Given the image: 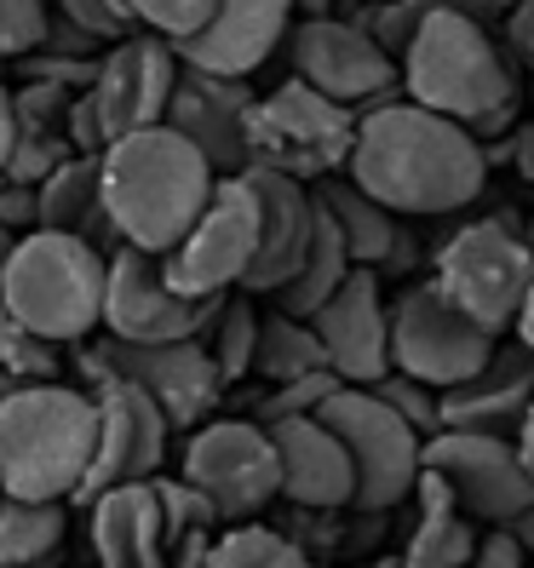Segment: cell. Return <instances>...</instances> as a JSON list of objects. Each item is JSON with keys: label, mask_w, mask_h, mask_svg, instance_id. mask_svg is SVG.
Segmentation results:
<instances>
[{"label": "cell", "mask_w": 534, "mask_h": 568, "mask_svg": "<svg viewBox=\"0 0 534 568\" xmlns=\"http://www.w3.org/2000/svg\"><path fill=\"white\" fill-rule=\"evenodd\" d=\"M431 287L449 293L454 305L472 316L494 339H512L517 311L534 287V253L523 247L512 219H477L460 224L454 236L437 247V271Z\"/></svg>", "instance_id": "7"}, {"label": "cell", "mask_w": 534, "mask_h": 568, "mask_svg": "<svg viewBox=\"0 0 534 568\" xmlns=\"http://www.w3.org/2000/svg\"><path fill=\"white\" fill-rule=\"evenodd\" d=\"M293 29V0H219L202 36L179 41V63L219 81H248L271 63V52Z\"/></svg>", "instance_id": "20"}, {"label": "cell", "mask_w": 534, "mask_h": 568, "mask_svg": "<svg viewBox=\"0 0 534 568\" xmlns=\"http://www.w3.org/2000/svg\"><path fill=\"white\" fill-rule=\"evenodd\" d=\"M98 63H104V58L29 52V58H18V70H23V81H47V87H63V92H92V81H98Z\"/></svg>", "instance_id": "41"}, {"label": "cell", "mask_w": 534, "mask_h": 568, "mask_svg": "<svg viewBox=\"0 0 534 568\" xmlns=\"http://www.w3.org/2000/svg\"><path fill=\"white\" fill-rule=\"evenodd\" d=\"M396 75H403L409 104L465 126L477 144L488 132L512 126V115H517L512 58L500 52L488 23L477 12L454 7V0H443V7L420 23V36L403 52V63H396Z\"/></svg>", "instance_id": "3"}, {"label": "cell", "mask_w": 534, "mask_h": 568, "mask_svg": "<svg viewBox=\"0 0 534 568\" xmlns=\"http://www.w3.org/2000/svg\"><path fill=\"white\" fill-rule=\"evenodd\" d=\"M316 207L333 219V230H340V242L351 253L356 271H396V264H409V230L396 224V213H385L374 195H362L351 179H322L311 184Z\"/></svg>", "instance_id": "25"}, {"label": "cell", "mask_w": 534, "mask_h": 568, "mask_svg": "<svg viewBox=\"0 0 534 568\" xmlns=\"http://www.w3.org/2000/svg\"><path fill=\"white\" fill-rule=\"evenodd\" d=\"M7 390H18V385H12V379H7V374H0V396H7Z\"/></svg>", "instance_id": "56"}, {"label": "cell", "mask_w": 534, "mask_h": 568, "mask_svg": "<svg viewBox=\"0 0 534 568\" xmlns=\"http://www.w3.org/2000/svg\"><path fill=\"white\" fill-rule=\"evenodd\" d=\"M340 448L351 454V471H356V506L351 511H369V517H385L396 511L403 499L414 494L420 471H425V437L414 425H403L374 390H351L340 385L322 403L316 414Z\"/></svg>", "instance_id": "8"}, {"label": "cell", "mask_w": 534, "mask_h": 568, "mask_svg": "<svg viewBox=\"0 0 534 568\" xmlns=\"http://www.w3.org/2000/svg\"><path fill=\"white\" fill-rule=\"evenodd\" d=\"M0 230L7 236H29L36 230V190L12 184L7 173H0Z\"/></svg>", "instance_id": "43"}, {"label": "cell", "mask_w": 534, "mask_h": 568, "mask_svg": "<svg viewBox=\"0 0 534 568\" xmlns=\"http://www.w3.org/2000/svg\"><path fill=\"white\" fill-rule=\"evenodd\" d=\"M248 110L253 92L248 81H219L202 70H179V87L167 98V121L184 144L202 150V161L213 166L219 179L248 173Z\"/></svg>", "instance_id": "19"}, {"label": "cell", "mask_w": 534, "mask_h": 568, "mask_svg": "<svg viewBox=\"0 0 534 568\" xmlns=\"http://www.w3.org/2000/svg\"><path fill=\"white\" fill-rule=\"evenodd\" d=\"M12 242H18V236H7V230H0V264H7V253H12Z\"/></svg>", "instance_id": "55"}, {"label": "cell", "mask_w": 534, "mask_h": 568, "mask_svg": "<svg viewBox=\"0 0 534 568\" xmlns=\"http://www.w3.org/2000/svg\"><path fill=\"white\" fill-rule=\"evenodd\" d=\"M195 494L219 511V523H248L271 499H282L276 443L259 419H208L184 443V471Z\"/></svg>", "instance_id": "10"}, {"label": "cell", "mask_w": 534, "mask_h": 568, "mask_svg": "<svg viewBox=\"0 0 534 568\" xmlns=\"http://www.w3.org/2000/svg\"><path fill=\"white\" fill-rule=\"evenodd\" d=\"M202 568H316V562L299 551L293 534L259 528V523H236V528L213 534Z\"/></svg>", "instance_id": "32"}, {"label": "cell", "mask_w": 534, "mask_h": 568, "mask_svg": "<svg viewBox=\"0 0 534 568\" xmlns=\"http://www.w3.org/2000/svg\"><path fill=\"white\" fill-rule=\"evenodd\" d=\"M517 236H523V247H528V253H534V219H528V224H523V230H517Z\"/></svg>", "instance_id": "54"}, {"label": "cell", "mask_w": 534, "mask_h": 568, "mask_svg": "<svg viewBox=\"0 0 534 568\" xmlns=\"http://www.w3.org/2000/svg\"><path fill=\"white\" fill-rule=\"evenodd\" d=\"M0 374H7L12 385H47V379H58V351L41 345L7 305H0Z\"/></svg>", "instance_id": "34"}, {"label": "cell", "mask_w": 534, "mask_h": 568, "mask_svg": "<svg viewBox=\"0 0 534 568\" xmlns=\"http://www.w3.org/2000/svg\"><path fill=\"white\" fill-rule=\"evenodd\" d=\"M81 374L98 385V379H121L132 390H144L150 403L161 408V419L173 430H195L208 425L219 396H224V379L208 356L202 339H173V345H121V339H98L81 351Z\"/></svg>", "instance_id": "9"}, {"label": "cell", "mask_w": 534, "mask_h": 568, "mask_svg": "<svg viewBox=\"0 0 534 568\" xmlns=\"http://www.w3.org/2000/svg\"><path fill=\"white\" fill-rule=\"evenodd\" d=\"M506 534H512V540L523 546V557H534V499H528V506L506 523Z\"/></svg>", "instance_id": "48"}, {"label": "cell", "mask_w": 534, "mask_h": 568, "mask_svg": "<svg viewBox=\"0 0 534 568\" xmlns=\"http://www.w3.org/2000/svg\"><path fill=\"white\" fill-rule=\"evenodd\" d=\"M104 271L110 253L81 236L29 230L0 264V305H7L41 345H81L104 322Z\"/></svg>", "instance_id": "5"}, {"label": "cell", "mask_w": 534, "mask_h": 568, "mask_svg": "<svg viewBox=\"0 0 534 568\" xmlns=\"http://www.w3.org/2000/svg\"><path fill=\"white\" fill-rule=\"evenodd\" d=\"M12 144H18V110H12V87L0 81V166H7Z\"/></svg>", "instance_id": "46"}, {"label": "cell", "mask_w": 534, "mask_h": 568, "mask_svg": "<svg viewBox=\"0 0 534 568\" xmlns=\"http://www.w3.org/2000/svg\"><path fill=\"white\" fill-rule=\"evenodd\" d=\"M506 47H512L523 63H534V0H523V7L506 12Z\"/></svg>", "instance_id": "45"}, {"label": "cell", "mask_w": 534, "mask_h": 568, "mask_svg": "<svg viewBox=\"0 0 534 568\" xmlns=\"http://www.w3.org/2000/svg\"><path fill=\"white\" fill-rule=\"evenodd\" d=\"M512 339H517L523 351H534V287H528V298H523V311H517V327H512Z\"/></svg>", "instance_id": "49"}, {"label": "cell", "mask_w": 534, "mask_h": 568, "mask_svg": "<svg viewBox=\"0 0 534 568\" xmlns=\"http://www.w3.org/2000/svg\"><path fill=\"white\" fill-rule=\"evenodd\" d=\"M179 70H184L179 52L155 36H139V29L104 52L98 81H92V104L104 115L110 144L127 139V132H144V126L167 121V98L179 87Z\"/></svg>", "instance_id": "18"}, {"label": "cell", "mask_w": 534, "mask_h": 568, "mask_svg": "<svg viewBox=\"0 0 534 568\" xmlns=\"http://www.w3.org/2000/svg\"><path fill=\"white\" fill-rule=\"evenodd\" d=\"M345 179L374 195L385 213H460L488 184V150L465 126L409 104L403 92L356 115V144L345 161Z\"/></svg>", "instance_id": "1"}, {"label": "cell", "mask_w": 534, "mask_h": 568, "mask_svg": "<svg viewBox=\"0 0 534 568\" xmlns=\"http://www.w3.org/2000/svg\"><path fill=\"white\" fill-rule=\"evenodd\" d=\"M75 98H81V92H63V87H47V81H18V87H12L18 132H63Z\"/></svg>", "instance_id": "39"}, {"label": "cell", "mask_w": 534, "mask_h": 568, "mask_svg": "<svg viewBox=\"0 0 534 568\" xmlns=\"http://www.w3.org/2000/svg\"><path fill=\"white\" fill-rule=\"evenodd\" d=\"M253 258H259V202L248 179L236 173L213 184V202L190 224V236L161 258V271L184 298L213 305L224 293H242Z\"/></svg>", "instance_id": "12"}, {"label": "cell", "mask_w": 534, "mask_h": 568, "mask_svg": "<svg viewBox=\"0 0 534 568\" xmlns=\"http://www.w3.org/2000/svg\"><path fill=\"white\" fill-rule=\"evenodd\" d=\"M534 403V351L517 339H500L494 356L465 385L443 390L437 430H472V437H506L517 443V425Z\"/></svg>", "instance_id": "22"}, {"label": "cell", "mask_w": 534, "mask_h": 568, "mask_svg": "<svg viewBox=\"0 0 534 568\" xmlns=\"http://www.w3.org/2000/svg\"><path fill=\"white\" fill-rule=\"evenodd\" d=\"M356 144V110L311 92L305 81H282L276 92L253 98L248 110V166L282 173L293 184L340 179Z\"/></svg>", "instance_id": "6"}, {"label": "cell", "mask_w": 534, "mask_h": 568, "mask_svg": "<svg viewBox=\"0 0 534 568\" xmlns=\"http://www.w3.org/2000/svg\"><path fill=\"white\" fill-rule=\"evenodd\" d=\"M36 230L81 236L92 247H98V236H110L104 195H98V155H70L52 179L36 184Z\"/></svg>", "instance_id": "27"}, {"label": "cell", "mask_w": 534, "mask_h": 568, "mask_svg": "<svg viewBox=\"0 0 534 568\" xmlns=\"http://www.w3.org/2000/svg\"><path fill=\"white\" fill-rule=\"evenodd\" d=\"M276 443L282 465V499H293L299 511H351L356 506V471L340 437L311 414V419H282L264 425Z\"/></svg>", "instance_id": "23"}, {"label": "cell", "mask_w": 534, "mask_h": 568, "mask_svg": "<svg viewBox=\"0 0 534 568\" xmlns=\"http://www.w3.org/2000/svg\"><path fill=\"white\" fill-rule=\"evenodd\" d=\"M356 568H403L396 557H374V562H356Z\"/></svg>", "instance_id": "53"}, {"label": "cell", "mask_w": 534, "mask_h": 568, "mask_svg": "<svg viewBox=\"0 0 534 568\" xmlns=\"http://www.w3.org/2000/svg\"><path fill=\"white\" fill-rule=\"evenodd\" d=\"M293 12H305V18H322V12H333V0H293Z\"/></svg>", "instance_id": "51"}, {"label": "cell", "mask_w": 534, "mask_h": 568, "mask_svg": "<svg viewBox=\"0 0 534 568\" xmlns=\"http://www.w3.org/2000/svg\"><path fill=\"white\" fill-rule=\"evenodd\" d=\"M213 184L219 173L173 126L127 132L98 155V195H104V224L115 247H139L155 258H167L190 236V224L213 202Z\"/></svg>", "instance_id": "2"}, {"label": "cell", "mask_w": 534, "mask_h": 568, "mask_svg": "<svg viewBox=\"0 0 534 568\" xmlns=\"http://www.w3.org/2000/svg\"><path fill=\"white\" fill-rule=\"evenodd\" d=\"M494 333H483L449 293L431 282L409 287L391 305V374H409L431 390H454L494 356Z\"/></svg>", "instance_id": "11"}, {"label": "cell", "mask_w": 534, "mask_h": 568, "mask_svg": "<svg viewBox=\"0 0 534 568\" xmlns=\"http://www.w3.org/2000/svg\"><path fill=\"white\" fill-rule=\"evenodd\" d=\"M437 7H443V0H374V7L362 12V18H351V23H362L385 58L403 63V52H409L414 36H420V23L437 12Z\"/></svg>", "instance_id": "35"}, {"label": "cell", "mask_w": 534, "mask_h": 568, "mask_svg": "<svg viewBox=\"0 0 534 568\" xmlns=\"http://www.w3.org/2000/svg\"><path fill=\"white\" fill-rule=\"evenodd\" d=\"M512 7H523V0H477V18L483 12H512Z\"/></svg>", "instance_id": "52"}, {"label": "cell", "mask_w": 534, "mask_h": 568, "mask_svg": "<svg viewBox=\"0 0 534 568\" xmlns=\"http://www.w3.org/2000/svg\"><path fill=\"white\" fill-rule=\"evenodd\" d=\"M288 58H293V81H305L311 92L333 98V104H345L356 115L403 92L396 58H385L369 29L340 12L299 18L288 29Z\"/></svg>", "instance_id": "13"}, {"label": "cell", "mask_w": 534, "mask_h": 568, "mask_svg": "<svg viewBox=\"0 0 534 568\" xmlns=\"http://www.w3.org/2000/svg\"><path fill=\"white\" fill-rule=\"evenodd\" d=\"M414 506H420V517H414V534H409V546H403V568H465L472 562V551H477V523L472 517H460V506H454V494L431 477V471H420V483H414Z\"/></svg>", "instance_id": "26"}, {"label": "cell", "mask_w": 534, "mask_h": 568, "mask_svg": "<svg viewBox=\"0 0 534 568\" xmlns=\"http://www.w3.org/2000/svg\"><path fill=\"white\" fill-rule=\"evenodd\" d=\"M454 7H465V12H477V0H454Z\"/></svg>", "instance_id": "57"}, {"label": "cell", "mask_w": 534, "mask_h": 568, "mask_svg": "<svg viewBox=\"0 0 534 568\" xmlns=\"http://www.w3.org/2000/svg\"><path fill=\"white\" fill-rule=\"evenodd\" d=\"M253 374H259L264 385H293V379L328 374V356H322V345H316L311 322H299V316H282V311H259Z\"/></svg>", "instance_id": "29"}, {"label": "cell", "mask_w": 534, "mask_h": 568, "mask_svg": "<svg viewBox=\"0 0 534 568\" xmlns=\"http://www.w3.org/2000/svg\"><path fill=\"white\" fill-rule=\"evenodd\" d=\"M92 448H98L92 390L47 379L0 396V499L70 506L87 483Z\"/></svg>", "instance_id": "4"}, {"label": "cell", "mask_w": 534, "mask_h": 568, "mask_svg": "<svg viewBox=\"0 0 534 568\" xmlns=\"http://www.w3.org/2000/svg\"><path fill=\"white\" fill-rule=\"evenodd\" d=\"M425 471L454 494L460 517L488 523V528H506L534 499V477H528L517 443L506 437L437 430V437H425Z\"/></svg>", "instance_id": "15"}, {"label": "cell", "mask_w": 534, "mask_h": 568, "mask_svg": "<svg viewBox=\"0 0 534 568\" xmlns=\"http://www.w3.org/2000/svg\"><path fill=\"white\" fill-rule=\"evenodd\" d=\"M47 41V0H0V58H29Z\"/></svg>", "instance_id": "40"}, {"label": "cell", "mask_w": 534, "mask_h": 568, "mask_svg": "<svg viewBox=\"0 0 534 568\" xmlns=\"http://www.w3.org/2000/svg\"><path fill=\"white\" fill-rule=\"evenodd\" d=\"M63 546V506L0 499V568H47Z\"/></svg>", "instance_id": "30"}, {"label": "cell", "mask_w": 534, "mask_h": 568, "mask_svg": "<svg viewBox=\"0 0 534 568\" xmlns=\"http://www.w3.org/2000/svg\"><path fill=\"white\" fill-rule=\"evenodd\" d=\"M92 557L98 568H173L161 499L150 483H121L92 499Z\"/></svg>", "instance_id": "24"}, {"label": "cell", "mask_w": 534, "mask_h": 568, "mask_svg": "<svg viewBox=\"0 0 534 568\" xmlns=\"http://www.w3.org/2000/svg\"><path fill=\"white\" fill-rule=\"evenodd\" d=\"M380 403L403 419V425H414L420 437H437V414H443V390H431V385H420V379H409V374H385L380 385H369Z\"/></svg>", "instance_id": "37"}, {"label": "cell", "mask_w": 534, "mask_h": 568, "mask_svg": "<svg viewBox=\"0 0 534 568\" xmlns=\"http://www.w3.org/2000/svg\"><path fill=\"white\" fill-rule=\"evenodd\" d=\"M248 190L259 202V258L242 282L248 298H276L299 264H305L311 242H316V195L311 184H293L282 173H264V166H248Z\"/></svg>", "instance_id": "21"}, {"label": "cell", "mask_w": 534, "mask_h": 568, "mask_svg": "<svg viewBox=\"0 0 534 568\" xmlns=\"http://www.w3.org/2000/svg\"><path fill=\"white\" fill-rule=\"evenodd\" d=\"M356 271L351 264V253H345V242H340V230H333V219L316 207V242H311V253H305V264H299V276L276 293V311L282 316H299V322H311L333 293L345 287V276Z\"/></svg>", "instance_id": "28"}, {"label": "cell", "mask_w": 534, "mask_h": 568, "mask_svg": "<svg viewBox=\"0 0 534 568\" xmlns=\"http://www.w3.org/2000/svg\"><path fill=\"white\" fill-rule=\"evenodd\" d=\"M528 557H523V546L512 540L506 528H488V534H477V551H472V562L465 568H523Z\"/></svg>", "instance_id": "44"}, {"label": "cell", "mask_w": 534, "mask_h": 568, "mask_svg": "<svg viewBox=\"0 0 534 568\" xmlns=\"http://www.w3.org/2000/svg\"><path fill=\"white\" fill-rule=\"evenodd\" d=\"M47 7L63 18V23H75L81 36H92L98 47H115V41H127L132 29L121 23V12L110 7V0H47Z\"/></svg>", "instance_id": "42"}, {"label": "cell", "mask_w": 534, "mask_h": 568, "mask_svg": "<svg viewBox=\"0 0 534 568\" xmlns=\"http://www.w3.org/2000/svg\"><path fill=\"white\" fill-rule=\"evenodd\" d=\"M92 403H98V448H92L87 483L70 506H92L98 494H110L121 483H150L167 459V437H173L161 408L121 379H98Z\"/></svg>", "instance_id": "16"}, {"label": "cell", "mask_w": 534, "mask_h": 568, "mask_svg": "<svg viewBox=\"0 0 534 568\" xmlns=\"http://www.w3.org/2000/svg\"><path fill=\"white\" fill-rule=\"evenodd\" d=\"M213 305L184 298L173 282H167L155 253L115 247L110 271H104V322L98 327L121 345H173V339H202L208 322H213Z\"/></svg>", "instance_id": "14"}, {"label": "cell", "mask_w": 534, "mask_h": 568, "mask_svg": "<svg viewBox=\"0 0 534 568\" xmlns=\"http://www.w3.org/2000/svg\"><path fill=\"white\" fill-rule=\"evenodd\" d=\"M311 333L340 385L369 390L391 374V305L374 271H351L345 287L311 316Z\"/></svg>", "instance_id": "17"}, {"label": "cell", "mask_w": 534, "mask_h": 568, "mask_svg": "<svg viewBox=\"0 0 534 568\" xmlns=\"http://www.w3.org/2000/svg\"><path fill=\"white\" fill-rule=\"evenodd\" d=\"M517 454H523L528 477H534V403H528V414H523V425H517Z\"/></svg>", "instance_id": "50"}, {"label": "cell", "mask_w": 534, "mask_h": 568, "mask_svg": "<svg viewBox=\"0 0 534 568\" xmlns=\"http://www.w3.org/2000/svg\"><path fill=\"white\" fill-rule=\"evenodd\" d=\"M333 390H340V379H333V374H311V379H293V385H271L253 419H259V425L311 419V414H322V403H328Z\"/></svg>", "instance_id": "38"}, {"label": "cell", "mask_w": 534, "mask_h": 568, "mask_svg": "<svg viewBox=\"0 0 534 568\" xmlns=\"http://www.w3.org/2000/svg\"><path fill=\"white\" fill-rule=\"evenodd\" d=\"M75 150H70V139L63 132H18V144H12V155H7V173L12 184H23V190H36L41 179H52L63 161H70Z\"/></svg>", "instance_id": "36"}, {"label": "cell", "mask_w": 534, "mask_h": 568, "mask_svg": "<svg viewBox=\"0 0 534 568\" xmlns=\"http://www.w3.org/2000/svg\"><path fill=\"white\" fill-rule=\"evenodd\" d=\"M202 345H208V356L219 367L224 390L236 385V379H248L253 374V345H259V305H253L248 293H224L219 305H213V322L202 333Z\"/></svg>", "instance_id": "31"}, {"label": "cell", "mask_w": 534, "mask_h": 568, "mask_svg": "<svg viewBox=\"0 0 534 568\" xmlns=\"http://www.w3.org/2000/svg\"><path fill=\"white\" fill-rule=\"evenodd\" d=\"M110 7L121 12L127 29L155 36V41H167V47H179V41H190V36H202L219 0H110Z\"/></svg>", "instance_id": "33"}, {"label": "cell", "mask_w": 534, "mask_h": 568, "mask_svg": "<svg viewBox=\"0 0 534 568\" xmlns=\"http://www.w3.org/2000/svg\"><path fill=\"white\" fill-rule=\"evenodd\" d=\"M512 166L523 173V184H534V121L512 132Z\"/></svg>", "instance_id": "47"}]
</instances>
